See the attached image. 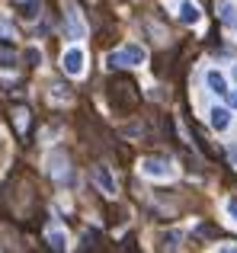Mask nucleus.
Returning a JSON list of instances; mask_svg holds the SVG:
<instances>
[{"instance_id":"nucleus-2","label":"nucleus","mask_w":237,"mask_h":253,"mask_svg":"<svg viewBox=\"0 0 237 253\" xmlns=\"http://www.w3.org/2000/svg\"><path fill=\"white\" fill-rule=\"evenodd\" d=\"M135 64H144V48L141 45H125L122 51H113V55H109V68H116V71L135 68Z\"/></svg>"},{"instance_id":"nucleus-5","label":"nucleus","mask_w":237,"mask_h":253,"mask_svg":"<svg viewBox=\"0 0 237 253\" xmlns=\"http://www.w3.org/2000/svg\"><path fill=\"white\" fill-rule=\"evenodd\" d=\"M64 10H68V13H64V19H68V26H64L68 39H83V32H87V29H83V19H80V13H77V6L68 0V3H64Z\"/></svg>"},{"instance_id":"nucleus-3","label":"nucleus","mask_w":237,"mask_h":253,"mask_svg":"<svg viewBox=\"0 0 237 253\" xmlns=\"http://www.w3.org/2000/svg\"><path fill=\"white\" fill-rule=\"evenodd\" d=\"M141 173L144 176H154V179H170L173 176V167H170V161H163V157H144Z\"/></svg>"},{"instance_id":"nucleus-17","label":"nucleus","mask_w":237,"mask_h":253,"mask_svg":"<svg viewBox=\"0 0 237 253\" xmlns=\"http://www.w3.org/2000/svg\"><path fill=\"white\" fill-rule=\"evenodd\" d=\"M39 10H42V3H39V0H29V6L23 3V16H26V19H36Z\"/></svg>"},{"instance_id":"nucleus-9","label":"nucleus","mask_w":237,"mask_h":253,"mask_svg":"<svg viewBox=\"0 0 237 253\" xmlns=\"http://www.w3.org/2000/svg\"><path fill=\"white\" fill-rule=\"evenodd\" d=\"M13 125H16L19 135H26V131H29V125H32V112L26 109V106H16V109H13Z\"/></svg>"},{"instance_id":"nucleus-13","label":"nucleus","mask_w":237,"mask_h":253,"mask_svg":"<svg viewBox=\"0 0 237 253\" xmlns=\"http://www.w3.org/2000/svg\"><path fill=\"white\" fill-rule=\"evenodd\" d=\"M180 19H183V23H199V6L189 3V0L180 3Z\"/></svg>"},{"instance_id":"nucleus-10","label":"nucleus","mask_w":237,"mask_h":253,"mask_svg":"<svg viewBox=\"0 0 237 253\" xmlns=\"http://www.w3.org/2000/svg\"><path fill=\"white\" fill-rule=\"evenodd\" d=\"M228 125H231V109H225V106H215V109H212V128H215V131H225Z\"/></svg>"},{"instance_id":"nucleus-18","label":"nucleus","mask_w":237,"mask_h":253,"mask_svg":"<svg viewBox=\"0 0 237 253\" xmlns=\"http://www.w3.org/2000/svg\"><path fill=\"white\" fill-rule=\"evenodd\" d=\"M39 58H42V55H39V48H29V51H26V61H29V68H36Z\"/></svg>"},{"instance_id":"nucleus-4","label":"nucleus","mask_w":237,"mask_h":253,"mask_svg":"<svg viewBox=\"0 0 237 253\" xmlns=\"http://www.w3.org/2000/svg\"><path fill=\"white\" fill-rule=\"evenodd\" d=\"M93 183H96V189H100L103 196H116V192H118L116 176H113V170H109L106 164H96V167H93Z\"/></svg>"},{"instance_id":"nucleus-15","label":"nucleus","mask_w":237,"mask_h":253,"mask_svg":"<svg viewBox=\"0 0 237 253\" xmlns=\"http://www.w3.org/2000/svg\"><path fill=\"white\" fill-rule=\"evenodd\" d=\"M48 244L55 250H64V247H68V244H64V231H48Z\"/></svg>"},{"instance_id":"nucleus-8","label":"nucleus","mask_w":237,"mask_h":253,"mask_svg":"<svg viewBox=\"0 0 237 253\" xmlns=\"http://www.w3.org/2000/svg\"><path fill=\"white\" fill-rule=\"evenodd\" d=\"M218 16H221V23H225L228 29H237V6L231 0H221L218 3Z\"/></svg>"},{"instance_id":"nucleus-12","label":"nucleus","mask_w":237,"mask_h":253,"mask_svg":"<svg viewBox=\"0 0 237 253\" xmlns=\"http://www.w3.org/2000/svg\"><path fill=\"white\" fill-rule=\"evenodd\" d=\"M71 99H74V96H71V90H68V84H55V86H51V93H48V103H71Z\"/></svg>"},{"instance_id":"nucleus-7","label":"nucleus","mask_w":237,"mask_h":253,"mask_svg":"<svg viewBox=\"0 0 237 253\" xmlns=\"http://www.w3.org/2000/svg\"><path fill=\"white\" fill-rule=\"evenodd\" d=\"M64 71L68 74H83V51L80 48H71L64 55Z\"/></svg>"},{"instance_id":"nucleus-21","label":"nucleus","mask_w":237,"mask_h":253,"mask_svg":"<svg viewBox=\"0 0 237 253\" xmlns=\"http://www.w3.org/2000/svg\"><path fill=\"white\" fill-rule=\"evenodd\" d=\"M231 74H234V81H237V64H234V71H231Z\"/></svg>"},{"instance_id":"nucleus-6","label":"nucleus","mask_w":237,"mask_h":253,"mask_svg":"<svg viewBox=\"0 0 237 253\" xmlns=\"http://www.w3.org/2000/svg\"><path fill=\"white\" fill-rule=\"evenodd\" d=\"M48 173H51V179H68V154L64 151H55L48 157Z\"/></svg>"},{"instance_id":"nucleus-1","label":"nucleus","mask_w":237,"mask_h":253,"mask_svg":"<svg viewBox=\"0 0 237 253\" xmlns=\"http://www.w3.org/2000/svg\"><path fill=\"white\" fill-rule=\"evenodd\" d=\"M109 99H113L116 109H135L138 106V86L128 77H116V81H109Z\"/></svg>"},{"instance_id":"nucleus-16","label":"nucleus","mask_w":237,"mask_h":253,"mask_svg":"<svg viewBox=\"0 0 237 253\" xmlns=\"http://www.w3.org/2000/svg\"><path fill=\"white\" fill-rule=\"evenodd\" d=\"M160 247L163 250H176V247H180V234H176V231H173V234H163L160 237Z\"/></svg>"},{"instance_id":"nucleus-11","label":"nucleus","mask_w":237,"mask_h":253,"mask_svg":"<svg viewBox=\"0 0 237 253\" xmlns=\"http://www.w3.org/2000/svg\"><path fill=\"white\" fill-rule=\"evenodd\" d=\"M205 84L212 86V90L218 93V96H228V81L218 74V71H208V74H205Z\"/></svg>"},{"instance_id":"nucleus-19","label":"nucleus","mask_w":237,"mask_h":253,"mask_svg":"<svg viewBox=\"0 0 237 253\" xmlns=\"http://www.w3.org/2000/svg\"><path fill=\"white\" fill-rule=\"evenodd\" d=\"M228 215H231L234 221H237V199H231V202H228Z\"/></svg>"},{"instance_id":"nucleus-14","label":"nucleus","mask_w":237,"mask_h":253,"mask_svg":"<svg viewBox=\"0 0 237 253\" xmlns=\"http://www.w3.org/2000/svg\"><path fill=\"white\" fill-rule=\"evenodd\" d=\"M16 48H10V45H0V68H16Z\"/></svg>"},{"instance_id":"nucleus-20","label":"nucleus","mask_w":237,"mask_h":253,"mask_svg":"<svg viewBox=\"0 0 237 253\" xmlns=\"http://www.w3.org/2000/svg\"><path fill=\"white\" fill-rule=\"evenodd\" d=\"M228 103H231V109H237V93L228 90Z\"/></svg>"}]
</instances>
